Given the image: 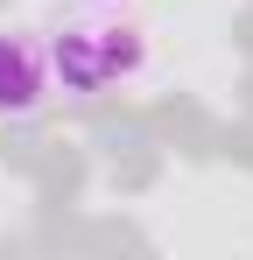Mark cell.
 Returning <instances> with one entry per match:
<instances>
[{
    "label": "cell",
    "instance_id": "2",
    "mask_svg": "<svg viewBox=\"0 0 253 260\" xmlns=\"http://www.w3.org/2000/svg\"><path fill=\"white\" fill-rule=\"evenodd\" d=\"M49 43L28 28H0V120H36L49 106Z\"/></svg>",
    "mask_w": 253,
    "mask_h": 260
},
{
    "label": "cell",
    "instance_id": "1",
    "mask_svg": "<svg viewBox=\"0 0 253 260\" xmlns=\"http://www.w3.org/2000/svg\"><path fill=\"white\" fill-rule=\"evenodd\" d=\"M148 63L141 28L120 14H78L49 36V78L71 99H99V91H120L134 71Z\"/></svg>",
    "mask_w": 253,
    "mask_h": 260
}]
</instances>
